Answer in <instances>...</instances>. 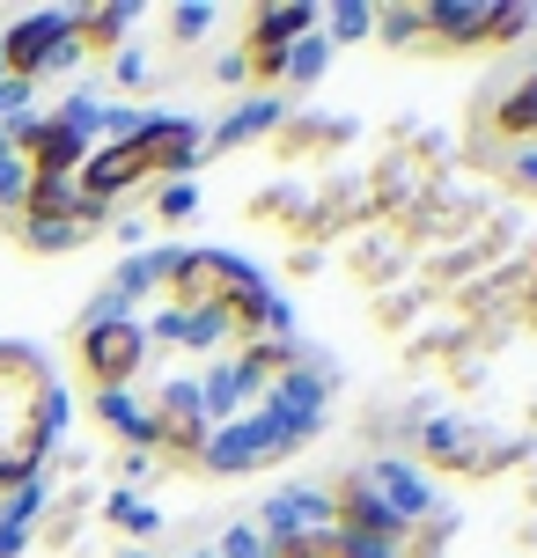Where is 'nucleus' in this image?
I'll use <instances>...</instances> for the list:
<instances>
[{
    "mask_svg": "<svg viewBox=\"0 0 537 558\" xmlns=\"http://www.w3.org/2000/svg\"><path fill=\"white\" fill-rule=\"evenodd\" d=\"M67 418H74V404L45 367V353L0 345V500L29 477H45V456L59 448Z\"/></svg>",
    "mask_w": 537,
    "mask_h": 558,
    "instance_id": "nucleus-1",
    "label": "nucleus"
},
{
    "mask_svg": "<svg viewBox=\"0 0 537 558\" xmlns=\"http://www.w3.org/2000/svg\"><path fill=\"white\" fill-rule=\"evenodd\" d=\"M82 45H74V8H29L0 29V74L8 82H45V74H74Z\"/></svg>",
    "mask_w": 537,
    "mask_h": 558,
    "instance_id": "nucleus-2",
    "label": "nucleus"
},
{
    "mask_svg": "<svg viewBox=\"0 0 537 558\" xmlns=\"http://www.w3.org/2000/svg\"><path fill=\"white\" fill-rule=\"evenodd\" d=\"M74 353H82L88 390H133L155 345L141 316H104V324H74Z\"/></svg>",
    "mask_w": 537,
    "mask_h": 558,
    "instance_id": "nucleus-3",
    "label": "nucleus"
},
{
    "mask_svg": "<svg viewBox=\"0 0 537 558\" xmlns=\"http://www.w3.org/2000/svg\"><path fill=\"white\" fill-rule=\"evenodd\" d=\"M281 456H295V441L281 434V418L258 404V412H243V418H228V426L206 434L199 471L206 477H243V471H258V463H281Z\"/></svg>",
    "mask_w": 537,
    "mask_h": 558,
    "instance_id": "nucleus-4",
    "label": "nucleus"
},
{
    "mask_svg": "<svg viewBox=\"0 0 537 558\" xmlns=\"http://www.w3.org/2000/svg\"><path fill=\"white\" fill-rule=\"evenodd\" d=\"M420 448L442 463V471H472V477L509 471V463H523V456H530L523 441H486V426H472V418H442V412L420 426Z\"/></svg>",
    "mask_w": 537,
    "mask_h": 558,
    "instance_id": "nucleus-5",
    "label": "nucleus"
},
{
    "mask_svg": "<svg viewBox=\"0 0 537 558\" xmlns=\"http://www.w3.org/2000/svg\"><path fill=\"white\" fill-rule=\"evenodd\" d=\"M147 418H155V448L177 456V463H199V448H206V434H214V418H206V404H199L192 375H170L163 390L147 397Z\"/></svg>",
    "mask_w": 537,
    "mask_h": 558,
    "instance_id": "nucleus-6",
    "label": "nucleus"
},
{
    "mask_svg": "<svg viewBox=\"0 0 537 558\" xmlns=\"http://www.w3.org/2000/svg\"><path fill=\"white\" fill-rule=\"evenodd\" d=\"M258 404H265V412L281 418V434H287L295 448H302V441H317V426L332 418V390H324L317 361H302V367H287V375H273Z\"/></svg>",
    "mask_w": 537,
    "mask_h": 558,
    "instance_id": "nucleus-7",
    "label": "nucleus"
},
{
    "mask_svg": "<svg viewBox=\"0 0 537 558\" xmlns=\"http://www.w3.org/2000/svg\"><path fill=\"white\" fill-rule=\"evenodd\" d=\"M133 147H141V162H147V177H192L199 162H206V125L199 118H184V111H147V125L133 133Z\"/></svg>",
    "mask_w": 537,
    "mask_h": 558,
    "instance_id": "nucleus-8",
    "label": "nucleus"
},
{
    "mask_svg": "<svg viewBox=\"0 0 537 558\" xmlns=\"http://www.w3.org/2000/svg\"><path fill=\"white\" fill-rule=\"evenodd\" d=\"M317 29V8L310 0H281V8H251V37H243V59H251V82L281 88V59L295 37Z\"/></svg>",
    "mask_w": 537,
    "mask_h": 558,
    "instance_id": "nucleus-9",
    "label": "nucleus"
},
{
    "mask_svg": "<svg viewBox=\"0 0 537 558\" xmlns=\"http://www.w3.org/2000/svg\"><path fill=\"white\" fill-rule=\"evenodd\" d=\"M361 477H368V493L391 507L405 530H420V522H434V514H442V493H434V477L413 471L405 456H375V463H361Z\"/></svg>",
    "mask_w": 537,
    "mask_h": 558,
    "instance_id": "nucleus-10",
    "label": "nucleus"
},
{
    "mask_svg": "<svg viewBox=\"0 0 537 558\" xmlns=\"http://www.w3.org/2000/svg\"><path fill=\"white\" fill-rule=\"evenodd\" d=\"M265 367H258V353H222V361L199 375V404H206V418L214 426H228V418L251 412V397H265Z\"/></svg>",
    "mask_w": 537,
    "mask_h": 558,
    "instance_id": "nucleus-11",
    "label": "nucleus"
},
{
    "mask_svg": "<svg viewBox=\"0 0 537 558\" xmlns=\"http://www.w3.org/2000/svg\"><path fill=\"white\" fill-rule=\"evenodd\" d=\"M332 530H339V536H361V544H405V536H413L391 507L368 493L361 471H346L339 485H332Z\"/></svg>",
    "mask_w": 537,
    "mask_h": 558,
    "instance_id": "nucleus-12",
    "label": "nucleus"
},
{
    "mask_svg": "<svg viewBox=\"0 0 537 558\" xmlns=\"http://www.w3.org/2000/svg\"><path fill=\"white\" fill-rule=\"evenodd\" d=\"M258 530H265V544L332 530V485H281L273 500L258 507Z\"/></svg>",
    "mask_w": 537,
    "mask_h": 558,
    "instance_id": "nucleus-13",
    "label": "nucleus"
},
{
    "mask_svg": "<svg viewBox=\"0 0 537 558\" xmlns=\"http://www.w3.org/2000/svg\"><path fill=\"white\" fill-rule=\"evenodd\" d=\"M184 345V353H222L228 338H236V324H228V308H177L163 302L155 316H147V345Z\"/></svg>",
    "mask_w": 537,
    "mask_h": 558,
    "instance_id": "nucleus-14",
    "label": "nucleus"
},
{
    "mask_svg": "<svg viewBox=\"0 0 537 558\" xmlns=\"http://www.w3.org/2000/svg\"><path fill=\"white\" fill-rule=\"evenodd\" d=\"M287 118H295V111H287V96H258V88H251V96H243V104L206 133V155H236V147H251V140L281 133Z\"/></svg>",
    "mask_w": 537,
    "mask_h": 558,
    "instance_id": "nucleus-15",
    "label": "nucleus"
},
{
    "mask_svg": "<svg viewBox=\"0 0 537 558\" xmlns=\"http://www.w3.org/2000/svg\"><path fill=\"white\" fill-rule=\"evenodd\" d=\"M177 257H184V251H177V243H147V251H133V257H126V265H118L111 294H118V302H126V308L141 302V294H163V287H170V272H177Z\"/></svg>",
    "mask_w": 537,
    "mask_h": 558,
    "instance_id": "nucleus-16",
    "label": "nucleus"
},
{
    "mask_svg": "<svg viewBox=\"0 0 537 558\" xmlns=\"http://www.w3.org/2000/svg\"><path fill=\"white\" fill-rule=\"evenodd\" d=\"M96 426H104V434H118V441L126 448H155V418H147V404L133 390H96Z\"/></svg>",
    "mask_w": 537,
    "mask_h": 558,
    "instance_id": "nucleus-17",
    "label": "nucleus"
},
{
    "mask_svg": "<svg viewBox=\"0 0 537 558\" xmlns=\"http://www.w3.org/2000/svg\"><path fill=\"white\" fill-rule=\"evenodd\" d=\"M141 23V8H126V0H111V8H74V45L88 52H126V29Z\"/></svg>",
    "mask_w": 537,
    "mask_h": 558,
    "instance_id": "nucleus-18",
    "label": "nucleus"
},
{
    "mask_svg": "<svg viewBox=\"0 0 537 558\" xmlns=\"http://www.w3.org/2000/svg\"><path fill=\"white\" fill-rule=\"evenodd\" d=\"M332 74V45H324V29H310V37H295L281 59V88H317Z\"/></svg>",
    "mask_w": 537,
    "mask_h": 558,
    "instance_id": "nucleus-19",
    "label": "nucleus"
},
{
    "mask_svg": "<svg viewBox=\"0 0 537 558\" xmlns=\"http://www.w3.org/2000/svg\"><path fill=\"white\" fill-rule=\"evenodd\" d=\"M317 29H324L332 52H339V45H361L368 29H375V8H368V0H332V8L317 15Z\"/></svg>",
    "mask_w": 537,
    "mask_h": 558,
    "instance_id": "nucleus-20",
    "label": "nucleus"
},
{
    "mask_svg": "<svg viewBox=\"0 0 537 558\" xmlns=\"http://www.w3.org/2000/svg\"><path fill=\"white\" fill-rule=\"evenodd\" d=\"M493 125H501L509 140H537V74H523V82L493 104Z\"/></svg>",
    "mask_w": 537,
    "mask_h": 558,
    "instance_id": "nucleus-21",
    "label": "nucleus"
},
{
    "mask_svg": "<svg viewBox=\"0 0 537 558\" xmlns=\"http://www.w3.org/2000/svg\"><path fill=\"white\" fill-rule=\"evenodd\" d=\"M15 235H23V251H37V257H59V251H82L88 243L82 221H15Z\"/></svg>",
    "mask_w": 537,
    "mask_h": 558,
    "instance_id": "nucleus-22",
    "label": "nucleus"
},
{
    "mask_svg": "<svg viewBox=\"0 0 537 558\" xmlns=\"http://www.w3.org/2000/svg\"><path fill=\"white\" fill-rule=\"evenodd\" d=\"M104 514H111V522H118L126 536H141V551H147V536L163 530V507H147L141 493H133V485H126V493H111V500H104Z\"/></svg>",
    "mask_w": 537,
    "mask_h": 558,
    "instance_id": "nucleus-23",
    "label": "nucleus"
},
{
    "mask_svg": "<svg viewBox=\"0 0 537 558\" xmlns=\"http://www.w3.org/2000/svg\"><path fill=\"white\" fill-rule=\"evenodd\" d=\"M23 198H29V169H23V155H15V140L0 133V214L15 221V214H23Z\"/></svg>",
    "mask_w": 537,
    "mask_h": 558,
    "instance_id": "nucleus-24",
    "label": "nucleus"
},
{
    "mask_svg": "<svg viewBox=\"0 0 537 558\" xmlns=\"http://www.w3.org/2000/svg\"><path fill=\"white\" fill-rule=\"evenodd\" d=\"M375 37H391V45H427V8H375Z\"/></svg>",
    "mask_w": 537,
    "mask_h": 558,
    "instance_id": "nucleus-25",
    "label": "nucleus"
},
{
    "mask_svg": "<svg viewBox=\"0 0 537 558\" xmlns=\"http://www.w3.org/2000/svg\"><path fill=\"white\" fill-rule=\"evenodd\" d=\"M192 214H199V184H192V177L155 184V221H192Z\"/></svg>",
    "mask_w": 537,
    "mask_h": 558,
    "instance_id": "nucleus-26",
    "label": "nucleus"
},
{
    "mask_svg": "<svg viewBox=\"0 0 537 558\" xmlns=\"http://www.w3.org/2000/svg\"><path fill=\"white\" fill-rule=\"evenodd\" d=\"M214 23H222V8H214V0H184V8H170L177 45H199V37H206Z\"/></svg>",
    "mask_w": 537,
    "mask_h": 558,
    "instance_id": "nucleus-27",
    "label": "nucleus"
},
{
    "mask_svg": "<svg viewBox=\"0 0 537 558\" xmlns=\"http://www.w3.org/2000/svg\"><path fill=\"white\" fill-rule=\"evenodd\" d=\"M273 558H346V536H339V530H317V536H287V544H273Z\"/></svg>",
    "mask_w": 537,
    "mask_h": 558,
    "instance_id": "nucleus-28",
    "label": "nucleus"
},
{
    "mask_svg": "<svg viewBox=\"0 0 537 558\" xmlns=\"http://www.w3.org/2000/svg\"><path fill=\"white\" fill-rule=\"evenodd\" d=\"M147 125L141 104H104V125H96V147H111V140H133Z\"/></svg>",
    "mask_w": 537,
    "mask_h": 558,
    "instance_id": "nucleus-29",
    "label": "nucleus"
},
{
    "mask_svg": "<svg viewBox=\"0 0 537 558\" xmlns=\"http://www.w3.org/2000/svg\"><path fill=\"white\" fill-rule=\"evenodd\" d=\"M214 558H273V544H265V530H258V522H236V530L214 544Z\"/></svg>",
    "mask_w": 537,
    "mask_h": 558,
    "instance_id": "nucleus-30",
    "label": "nucleus"
},
{
    "mask_svg": "<svg viewBox=\"0 0 537 558\" xmlns=\"http://www.w3.org/2000/svg\"><path fill=\"white\" fill-rule=\"evenodd\" d=\"M23 118H37V88L29 82H0V133L23 125Z\"/></svg>",
    "mask_w": 537,
    "mask_h": 558,
    "instance_id": "nucleus-31",
    "label": "nucleus"
},
{
    "mask_svg": "<svg viewBox=\"0 0 537 558\" xmlns=\"http://www.w3.org/2000/svg\"><path fill=\"white\" fill-rule=\"evenodd\" d=\"M509 184L515 192H537V140H515L509 147Z\"/></svg>",
    "mask_w": 537,
    "mask_h": 558,
    "instance_id": "nucleus-32",
    "label": "nucleus"
},
{
    "mask_svg": "<svg viewBox=\"0 0 537 558\" xmlns=\"http://www.w3.org/2000/svg\"><path fill=\"white\" fill-rule=\"evenodd\" d=\"M111 74H118V88H141V82H147V52H141V45L111 52Z\"/></svg>",
    "mask_w": 537,
    "mask_h": 558,
    "instance_id": "nucleus-33",
    "label": "nucleus"
},
{
    "mask_svg": "<svg viewBox=\"0 0 537 558\" xmlns=\"http://www.w3.org/2000/svg\"><path fill=\"white\" fill-rule=\"evenodd\" d=\"M214 82H228V88H243V82H251V59H243V45L214 59Z\"/></svg>",
    "mask_w": 537,
    "mask_h": 558,
    "instance_id": "nucleus-34",
    "label": "nucleus"
},
{
    "mask_svg": "<svg viewBox=\"0 0 537 558\" xmlns=\"http://www.w3.org/2000/svg\"><path fill=\"white\" fill-rule=\"evenodd\" d=\"M346 558H405V544H361V536H346Z\"/></svg>",
    "mask_w": 537,
    "mask_h": 558,
    "instance_id": "nucleus-35",
    "label": "nucleus"
},
{
    "mask_svg": "<svg viewBox=\"0 0 537 558\" xmlns=\"http://www.w3.org/2000/svg\"><path fill=\"white\" fill-rule=\"evenodd\" d=\"M118 558H147V551H118Z\"/></svg>",
    "mask_w": 537,
    "mask_h": 558,
    "instance_id": "nucleus-36",
    "label": "nucleus"
},
{
    "mask_svg": "<svg viewBox=\"0 0 537 558\" xmlns=\"http://www.w3.org/2000/svg\"><path fill=\"white\" fill-rule=\"evenodd\" d=\"M530 37H537V8H530Z\"/></svg>",
    "mask_w": 537,
    "mask_h": 558,
    "instance_id": "nucleus-37",
    "label": "nucleus"
}]
</instances>
